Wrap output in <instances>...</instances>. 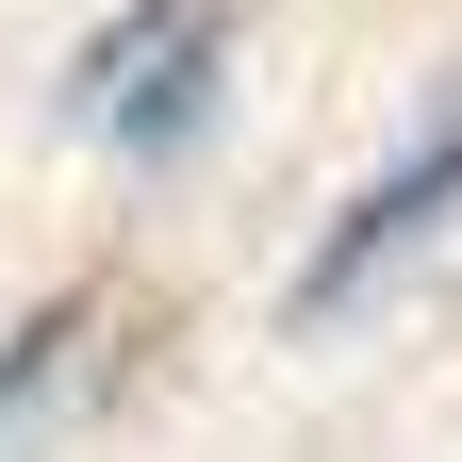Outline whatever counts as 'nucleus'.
I'll return each instance as SVG.
<instances>
[{
    "instance_id": "f257e3e1",
    "label": "nucleus",
    "mask_w": 462,
    "mask_h": 462,
    "mask_svg": "<svg viewBox=\"0 0 462 462\" xmlns=\"http://www.w3.org/2000/svg\"><path fill=\"white\" fill-rule=\"evenodd\" d=\"M215 67H231V17H215V0H116V17L83 33V67H67V116L116 165H165V149H199Z\"/></svg>"
},
{
    "instance_id": "7ed1b4c3",
    "label": "nucleus",
    "mask_w": 462,
    "mask_h": 462,
    "mask_svg": "<svg viewBox=\"0 0 462 462\" xmlns=\"http://www.w3.org/2000/svg\"><path fill=\"white\" fill-rule=\"evenodd\" d=\"M83 346H99V298H50V314H17V330H0V462L50 430V396L83 380Z\"/></svg>"
},
{
    "instance_id": "f03ea898",
    "label": "nucleus",
    "mask_w": 462,
    "mask_h": 462,
    "mask_svg": "<svg viewBox=\"0 0 462 462\" xmlns=\"http://www.w3.org/2000/svg\"><path fill=\"white\" fill-rule=\"evenodd\" d=\"M446 215H462V83H446V99L413 116V149H396L380 182H364V199H346V215L314 231V264H298V330H330L346 298H380V281L413 264Z\"/></svg>"
}]
</instances>
